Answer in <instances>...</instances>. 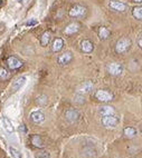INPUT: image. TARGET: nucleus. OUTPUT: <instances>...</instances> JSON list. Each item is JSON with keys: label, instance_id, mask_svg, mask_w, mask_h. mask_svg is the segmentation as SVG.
<instances>
[{"label": "nucleus", "instance_id": "nucleus-25", "mask_svg": "<svg viewBox=\"0 0 142 158\" xmlns=\"http://www.w3.org/2000/svg\"><path fill=\"white\" fill-rule=\"evenodd\" d=\"M36 101H37L38 105H46L47 101H48V98H47L46 95H40V96L37 97V100H36Z\"/></svg>", "mask_w": 142, "mask_h": 158}, {"label": "nucleus", "instance_id": "nucleus-1", "mask_svg": "<svg viewBox=\"0 0 142 158\" xmlns=\"http://www.w3.org/2000/svg\"><path fill=\"white\" fill-rule=\"evenodd\" d=\"M131 40L129 38H121L120 40H117V45H115V52L119 55H122L126 52L128 50L131 48Z\"/></svg>", "mask_w": 142, "mask_h": 158}, {"label": "nucleus", "instance_id": "nucleus-19", "mask_svg": "<svg viewBox=\"0 0 142 158\" xmlns=\"http://www.w3.org/2000/svg\"><path fill=\"white\" fill-rule=\"evenodd\" d=\"M50 39H51V33L49 31H45L40 37V45L43 47H46L49 43Z\"/></svg>", "mask_w": 142, "mask_h": 158}, {"label": "nucleus", "instance_id": "nucleus-22", "mask_svg": "<svg viewBox=\"0 0 142 158\" xmlns=\"http://www.w3.org/2000/svg\"><path fill=\"white\" fill-rule=\"evenodd\" d=\"M132 15L135 19H138V20H141L142 19V7L141 6H137V7H134L133 10H132Z\"/></svg>", "mask_w": 142, "mask_h": 158}, {"label": "nucleus", "instance_id": "nucleus-24", "mask_svg": "<svg viewBox=\"0 0 142 158\" xmlns=\"http://www.w3.org/2000/svg\"><path fill=\"white\" fill-rule=\"evenodd\" d=\"M0 78L3 79V80H6V79H8L9 78L8 70H7L5 67H0Z\"/></svg>", "mask_w": 142, "mask_h": 158}, {"label": "nucleus", "instance_id": "nucleus-18", "mask_svg": "<svg viewBox=\"0 0 142 158\" xmlns=\"http://www.w3.org/2000/svg\"><path fill=\"white\" fill-rule=\"evenodd\" d=\"M63 47H64V41H63V39L62 38H57V39H55V41L53 43V47H51V49L54 52H58L60 50L63 49Z\"/></svg>", "mask_w": 142, "mask_h": 158}, {"label": "nucleus", "instance_id": "nucleus-27", "mask_svg": "<svg viewBox=\"0 0 142 158\" xmlns=\"http://www.w3.org/2000/svg\"><path fill=\"white\" fill-rule=\"evenodd\" d=\"M74 101H76V102H78V104H84V98H83V96H76L75 98H74Z\"/></svg>", "mask_w": 142, "mask_h": 158}, {"label": "nucleus", "instance_id": "nucleus-11", "mask_svg": "<svg viewBox=\"0 0 142 158\" xmlns=\"http://www.w3.org/2000/svg\"><path fill=\"white\" fill-rule=\"evenodd\" d=\"M65 117H66V119L68 121L74 123V121H77V120H78V118H80V113H78L77 110H75V109H69V110H67L66 111Z\"/></svg>", "mask_w": 142, "mask_h": 158}, {"label": "nucleus", "instance_id": "nucleus-17", "mask_svg": "<svg viewBox=\"0 0 142 158\" xmlns=\"http://www.w3.org/2000/svg\"><path fill=\"white\" fill-rule=\"evenodd\" d=\"M93 87H94L93 83H91V81H85V83L80 87L78 92H80V94H87V92H90L91 90H93Z\"/></svg>", "mask_w": 142, "mask_h": 158}, {"label": "nucleus", "instance_id": "nucleus-13", "mask_svg": "<svg viewBox=\"0 0 142 158\" xmlns=\"http://www.w3.org/2000/svg\"><path fill=\"white\" fill-rule=\"evenodd\" d=\"M110 7L113 9V10L121 11V12H123V11L126 10V5H124L123 2H121V1H117V0H112V1L110 2Z\"/></svg>", "mask_w": 142, "mask_h": 158}, {"label": "nucleus", "instance_id": "nucleus-9", "mask_svg": "<svg viewBox=\"0 0 142 158\" xmlns=\"http://www.w3.org/2000/svg\"><path fill=\"white\" fill-rule=\"evenodd\" d=\"M26 81H27V78H26V77H24V76H23V77H19L17 80L14 81L12 86H11V89H12L14 92L20 90V89L26 85Z\"/></svg>", "mask_w": 142, "mask_h": 158}, {"label": "nucleus", "instance_id": "nucleus-29", "mask_svg": "<svg viewBox=\"0 0 142 158\" xmlns=\"http://www.w3.org/2000/svg\"><path fill=\"white\" fill-rule=\"evenodd\" d=\"M139 47H140V48H142V39H141V37L139 38Z\"/></svg>", "mask_w": 142, "mask_h": 158}, {"label": "nucleus", "instance_id": "nucleus-14", "mask_svg": "<svg viewBox=\"0 0 142 158\" xmlns=\"http://www.w3.org/2000/svg\"><path fill=\"white\" fill-rule=\"evenodd\" d=\"M2 126H3V129L8 134L15 133V127H14L12 123L9 120L7 117H2Z\"/></svg>", "mask_w": 142, "mask_h": 158}, {"label": "nucleus", "instance_id": "nucleus-26", "mask_svg": "<svg viewBox=\"0 0 142 158\" xmlns=\"http://www.w3.org/2000/svg\"><path fill=\"white\" fill-rule=\"evenodd\" d=\"M49 157H50L49 153L46 151V150H43L39 154H37V156H36V158H49Z\"/></svg>", "mask_w": 142, "mask_h": 158}, {"label": "nucleus", "instance_id": "nucleus-21", "mask_svg": "<svg viewBox=\"0 0 142 158\" xmlns=\"http://www.w3.org/2000/svg\"><path fill=\"white\" fill-rule=\"evenodd\" d=\"M110 30L108 28H105V27H101L100 29H99V37H100L101 40H105V39H108L110 37Z\"/></svg>", "mask_w": 142, "mask_h": 158}, {"label": "nucleus", "instance_id": "nucleus-5", "mask_svg": "<svg viewBox=\"0 0 142 158\" xmlns=\"http://www.w3.org/2000/svg\"><path fill=\"white\" fill-rule=\"evenodd\" d=\"M108 70L112 76H119L123 71V66L121 64H117V62H112L108 67Z\"/></svg>", "mask_w": 142, "mask_h": 158}, {"label": "nucleus", "instance_id": "nucleus-28", "mask_svg": "<svg viewBox=\"0 0 142 158\" xmlns=\"http://www.w3.org/2000/svg\"><path fill=\"white\" fill-rule=\"evenodd\" d=\"M35 25H37V20H29L27 22V26H35Z\"/></svg>", "mask_w": 142, "mask_h": 158}, {"label": "nucleus", "instance_id": "nucleus-23", "mask_svg": "<svg viewBox=\"0 0 142 158\" xmlns=\"http://www.w3.org/2000/svg\"><path fill=\"white\" fill-rule=\"evenodd\" d=\"M9 151H10V155H11V157L12 158H23L21 153L17 149V148H15V147H10Z\"/></svg>", "mask_w": 142, "mask_h": 158}, {"label": "nucleus", "instance_id": "nucleus-6", "mask_svg": "<svg viewBox=\"0 0 142 158\" xmlns=\"http://www.w3.org/2000/svg\"><path fill=\"white\" fill-rule=\"evenodd\" d=\"M7 65H8V67L11 70H16V69H18V68H20V67L23 66V62L17 57L11 56V57H9L7 59Z\"/></svg>", "mask_w": 142, "mask_h": 158}, {"label": "nucleus", "instance_id": "nucleus-15", "mask_svg": "<svg viewBox=\"0 0 142 158\" xmlns=\"http://www.w3.org/2000/svg\"><path fill=\"white\" fill-rule=\"evenodd\" d=\"M30 142L33 144V146L37 147V148H43V147L45 146L44 140H43V138L39 135H33V136L30 137Z\"/></svg>", "mask_w": 142, "mask_h": 158}, {"label": "nucleus", "instance_id": "nucleus-30", "mask_svg": "<svg viewBox=\"0 0 142 158\" xmlns=\"http://www.w3.org/2000/svg\"><path fill=\"white\" fill-rule=\"evenodd\" d=\"M134 2H137V3H141L142 2V0H133Z\"/></svg>", "mask_w": 142, "mask_h": 158}, {"label": "nucleus", "instance_id": "nucleus-20", "mask_svg": "<svg viewBox=\"0 0 142 158\" xmlns=\"http://www.w3.org/2000/svg\"><path fill=\"white\" fill-rule=\"evenodd\" d=\"M123 133H124L126 138L131 139V138H134V137L137 136V129H135L134 127H130V126H129V127H126V128H124Z\"/></svg>", "mask_w": 142, "mask_h": 158}, {"label": "nucleus", "instance_id": "nucleus-10", "mask_svg": "<svg viewBox=\"0 0 142 158\" xmlns=\"http://www.w3.org/2000/svg\"><path fill=\"white\" fill-rule=\"evenodd\" d=\"M81 49L85 54H91L93 51V49H94V45H93V42L91 40L85 39V40H83V41L81 42Z\"/></svg>", "mask_w": 142, "mask_h": 158}, {"label": "nucleus", "instance_id": "nucleus-31", "mask_svg": "<svg viewBox=\"0 0 142 158\" xmlns=\"http://www.w3.org/2000/svg\"><path fill=\"white\" fill-rule=\"evenodd\" d=\"M2 5H3V1H2V0H0V7H2Z\"/></svg>", "mask_w": 142, "mask_h": 158}, {"label": "nucleus", "instance_id": "nucleus-8", "mask_svg": "<svg viewBox=\"0 0 142 158\" xmlns=\"http://www.w3.org/2000/svg\"><path fill=\"white\" fill-rule=\"evenodd\" d=\"M72 59H73L72 52L66 51V52H64L63 55H60V57H59L58 59V64L60 66H66V65H68V64L72 61Z\"/></svg>", "mask_w": 142, "mask_h": 158}, {"label": "nucleus", "instance_id": "nucleus-16", "mask_svg": "<svg viewBox=\"0 0 142 158\" xmlns=\"http://www.w3.org/2000/svg\"><path fill=\"white\" fill-rule=\"evenodd\" d=\"M78 30H80V25H78L77 22H73V24L68 25L66 28H65L64 33H65V35H73V33H77Z\"/></svg>", "mask_w": 142, "mask_h": 158}, {"label": "nucleus", "instance_id": "nucleus-12", "mask_svg": "<svg viewBox=\"0 0 142 158\" xmlns=\"http://www.w3.org/2000/svg\"><path fill=\"white\" fill-rule=\"evenodd\" d=\"M115 109L112 106H102L100 109H99V114L101 116H109V115H115Z\"/></svg>", "mask_w": 142, "mask_h": 158}, {"label": "nucleus", "instance_id": "nucleus-4", "mask_svg": "<svg viewBox=\"0 0 142 158\" xmlns=\"http://www.w3.org/2000/svg\"><path fill=\"white\" fill-rule=\"evenodd\" d=\"M95 98L100 101H103V102H108V101L112 100L113 95L106 90H97L95 92Z\"/></svg>", "mask_w": 142, "mask_h": 158}, {"label": "nucleus", "instance_id": "nucleus-7", "mask_svg": "<svg viewBox=\"0 0 142 158\" xmlns=\"http://www.w3.org/2000/svg\"><path fill=\"white\" fill-rule=\"evenodd\" d=\"M30 119L33 120L35 124H42L43 121L45 120V115L40 110H36V111H33L30 114Z\"/></svg>", "mask_w": 142, "mask_h": 158}, {"label": "nucleus", "instance_id": "nucleus-3", "mask_svg": "<svg viewBox=\"0 0 142 158\" xmlns=\"http://www.w3.org/2000/svg\"><path fill=\"white\" fill-rule=\"evenodd\" d=\"M86 14V8L82 6V5H75V6H73L71 10H69V12H68V15L69 17H72V18H81V17H83L84 15Z\"/></svg>", "mask_w": 142, "mask_h": 158}, {"label": "nucleus", "instance_id": "nucleus-2", "mask_svg": "<svg viewBox=\"0 0 142 158\" xmlns=\"http://www.w3.org/2000/svg\"><path fill=\"white\" fill-rule=\"evenodd\" d=\"M120 123V118L117 115H109L102 117V125L106 128H114Z\"/></svg>", "mask_w": 142, "mask_h": 158}]
</instances>
